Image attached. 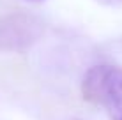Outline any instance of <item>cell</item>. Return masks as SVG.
I'll return each mask as SVG.
<instances>
[{
    "mask_svg": "<svg viewBox=\"0 0 122 120\" xmlns=\"http://www.w3.org/2000/svg\"><path fill=\"white\" fill-rule=\"evenodd\" d=\"M103 104L108 108L112 120H122V69L117 65L108 67Z\"/></svg>",
    "mask_w": 122,
    "mask_h": 120,
    "instance_id": "7a4b0ae2",
    "label": "cell"
},
{
    "mask_svg": "<svg viewBox=\"0 0 122 120\" xmlns=\"http://www.w3.org/2000/svg\"><path fill=\"white\" fill-rule=\"evenodd\" d=\"M44 30V21L30 12H9L0 16V51H27L39 43Z\"/></svg>",
    "mask_w": 122,
    "mask_h": 120,
    "instance_id": "6da1fadb",
    "label": "cell"
},
{
    "mask_svg": "<svg viewBox=\"0 0 122 120\" xmlns=\"http://www.w3.org/2000/svg\"><path fill=\"white\" fill-rule=\"evenodd\" d=\"M106 64L92 65V67L83 74L81 78V97L94 104H103L104 97V83H106V74H108Z\"/></svg>",
    "mask_w": 122,
    "mask_h": 120,
    "instance_id": "3957f363",
    "label": "cell"
},
{
    "mask_svg": "<svg viewBox=\"0 0 122 120\" xmlns=\"http://www.w3.org/2000/svg\"><path fill=\"white\" fill-rule=\"evenodd\" d=\"M101 5H108V7H117V5H122V0H96Z\"/></svg>",
    "mask_w": 122,
    "mask_h": 120,
    "instance_id": "277c9868",
    "label": "cell"
},
{
    "mask_svg": "<svg viewBox=\"0 0 122 120\" xmlns=\"http://www.w3.org/2000/svg\"><path fill=\"white\" fill-rule=\"evenodd\" d=\"M25 2H30V4H41V2H44V0H25Z\"/></svg>",
    "mask_w": 122,
    "mask_h": 120,
    "instance_id": "5b68a950",
    "label": "cell"
}]
</instances>
